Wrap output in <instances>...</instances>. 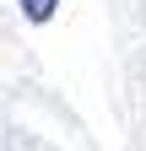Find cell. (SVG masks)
Returning <instances> with one entry per match:
<instances>
[{"label": "cell", "instance_id": "6da1fadb", "mask_svg": "<svg viewBox=\"0 0 146 151\" xmlns=\"http://www.w3.org/2000/svg\"><path fill=\"white\" fill-rule=\"evenodd\" d=\"M16 6H22V16H27V22H49L60 0H16Z\"/></svg>", "mask_w": 146, "mask_h": 151}]
</instances>
